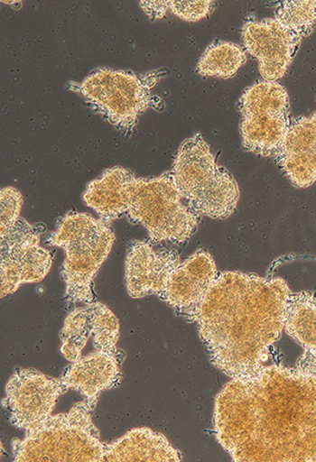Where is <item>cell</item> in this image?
<instances>
[{
    "label": "cell",
    "mask_w": 316,
    "mask_h": 462,
    "mask_svg": "<svg viewBox=\"0 0 316 462\" xmlns=\"http://www.w3.org/2000/svg\"><path fill=\"white\" fill-rule=\"evenodd\" d=\"M181 263V256L176 251L156 250L150 243L135 240L126 252L125 263L129 296L139 300L157 295L161 299L171 274Z\"/></svg>",
    "instance_id": "13"
},
{
    "label": "cell",
    "mask_w": 316,
    "mask_h": 462,
    "mask_svg": "<svg viewBox=\"0 0 316 462\" xmlns=\"http://www.w3.org/2000/svg\"><path fill=\"white\" fill-rule=\"evenodd\" d=\"M67 391L61 378L19 369L5 385L3 404L9 410L12 425L25 431L52 415L57 401Z\"/></svg>",
    "instance_id": "10"
},
{
    "label": "cell",
    "mask_w": 316,
    "mask_h": 462,
    "mask_svg": "<svg viewBox=\"0 0 316 462\" xmlns=\"http://www.w3.org/2000/svg\"><path fill=\"white\" fill-rule=\"evenodd\" d=\"M283 330L302 347L296 369L316 376V294L290 293Z\"/></svg>",
    "instance_id": "17"
},
{
    "label": "cell",
    "mask_w": 316,
    "mask_h": 462,
    "mask_svg": "<svg viewBox=\"0 0 316 462\" xmlns=\"http://www.w3.org/2000/svg\"><path fill=\"white\" fill-rule=\"evenodd\" d=\"M218 274L213 257L205 250H199L171 274L161 300L183 319L194 322L202 300Z\"/></svg>",
    "instance_id": "12"
},
{
    "label": "cell",
    "mask_w": 316,
    "mask_h": 462,
    "mask_svg": "<svg viewBox=\"0 0 316 462\" xmlns=\"http://www.w3.org/2000/svg\"><path fill=\"white\" fill-rule=\"evenodd\" d=\"M243 145L252 153L275 157L290 125L289 95L275 81L251 86L239 99Z\"/></svg>",
    "instance_id": "8"
},
{
    "label": "cell",
    "mask_w": 316,
    "mask_h": 462,
    "mask_svg": "<svg viewBox=\"0 0 316 462\" xmlns=\"http://www.w3.org/2000/svg\"><path fill=\"white\" fill-rule=\"evenodd\" d=\"M181 459L182 455L163 434L139 428L106 445L100 462H180Z\"/></svg>",
    "instance_id": "16"
},
{
    "label": "cell",
    "mask_w": 316,
    "mask_h": 462,
    "mask_svg": "<svg viewBox=\"0 0 316 462\" xmlns=\"http://www.w3.org/2000/svg\"><path fill=\"white\" fill-rule=\"evenodd\" d=\"M274 18L283 27L302 38L316 27V0H287L277 6Z\"/></svg>",
    "instance_id": "22"
},
{
    "label": "cell",
    "mask_w": 316,
    "mask_h": 462,
    "mask_svg": "<svg viewBox=\"0 0 316 462\" xmlns=\"http://www.w3.org/2000/svg\"><path fill=\"white\" fill-rule=\"evenodd\" d=\"M278 166L296 188L316 181V113L290 123L275 156Z\"/></svg>",
    "instance_id": "14"
},
{
    "label": "cell",
    "mask_w": 316,
    "mask_h": 462,
    "mask_svg": "<svg viewBox=\"0 0 316 462\" xmlns=\"http://www.w3.org/2000/svg\"><path fill=\"white\" fill-rule=\"evenodd\" d=\"M116 243V234L107 221L87 213L70 212L60 220L49 244L66 252L62 278L66 299L71 302H94V278Z\"/></svg>",
    "instance_id": "6"
},
{
    "label": "cell",
    "mask_w": 316,
    "mask_h": 462,
    "mask_svg": "<svg viewBox=\"0 0 316 462\" xmlns=\"http://www.w3.org/2000/svg\"><path fill=\"white\" fill-rule=\"evenodd\" d=\"M218 441L237 462H316V376L281 365L234 378L214 403Z\"/></svg>",
    "instance_id": "1"
},
{
    "label": "cell",
    "mask_w": 316,
    "mask_h": 462,
    "mask_svg": "<svg viewBox=\"0 0 316 462\" xmlns=\"http://www.w3.org/2000/svg\"><path fill=\"white\" fill-rule=\"evenodd\" d=\"M2 299L25 283L40 282L52 267V256L41 245L40 234L27 220L19 218L12 231L0 236Z\"/></svg>",
    "instance_id": "9"
},
{
    "label": "cell",
    "mask_w": 316,
    "mask_h": 462,
    "mask_svg": "<svg viewBox=\"0 0 316 462\" xmlns=\"http://www.w3.org/2000/svg\"><path fill=\"white\" fill-rule=\"evenodd\" d=\"M215 8L212 0H169V10L187 23H198L211 14Z\"/></svg>",
    "instance_id": "24"
},
{
    "label": "cell",
    "mask_w": 316,
    "mask_h": 462,
    "mask_svg": "<svg viewBox=\"0 0 316 462\" xmlns=\"http://www.w3.org/2000/svg\"><path fill=\"white\" fill-rule=\"evenodd\" d=\"M129 170L123 167L107 169L87 186L82 199L98 213L100 219L110 223L125 217V185Z\"/></svg>",
    "instance_id": "18"
},
{
    "label": "cell",
    "mask_w": 316,
    "mask_h": 462,
    "mask_svg": "<svg viewBox=\"0 0 316 462\" xmlns=\"http://www.w3.org/2000/svg\"><path fill=\"white\" fill-rule=\"evenodd\" d=\"M91 318V332L97 351L117 356L119 320L103 302H92L88 306Z\"/></svg>",
    "instance_id": "21"
},
{
    "label": "cell",
    "mask_w": 316,
    "mask_h": 462,
    "mask_svg": "<svg viewBox=\"0 0 316 462\" xmlns=\"http://www.w3.org/2000/svg\"><path fill=\"white\" fill-rule=\"evenodd\" d=\"M93 410L80 402L25 430L23 439L12 440L14 461L100 462L106 445L92 421Z\"/></svg>",
    "instance_id": "3"
},
{
    "label": "cell",
    "mask_w": 316,
    "mask_h": 462,
    "mask_svg": "<svg viewBox=\"0 0 316 462\" xmlns=\"http://www.w3.org/2000/svg\"><path fill=\"white\" fill-rule=\"evenodd\" d=\"M125 208V217L143 226L154 243L181 245L192 237L200 225V215L182 199L171 172L144 179L129 170Z\"/></svg>",
    "instance_id": "5"
},
{
    "label": "cell",
    "mask_w": 316,
    "mask_h": 462,
    "mask_svg": "<svg viewBox=\"0 0 316 462\" xmlns=\"http://www.w3.org/2000/svg\"><path fill=\"white\" fill-rule=\"evenodd\" d=\"M139 6L144 10L151 21H156L166 15L169 10V0H162V2H141Z\"/></svg>",
    "instance_id": "25"
},
{
    "label": "cell",
    "mask_w": 316,
    "mask_h": 462,
    "mask_svg": "<svg viewBox=\"0 0 316 462\" xmlns=\"http://www.w3.org/2000/svg\"><path fill=\"white\" fill-rule=\"evenodd\" d=\"M91 335V318L88 307L75 309L67 316L60 331V351L68 362L75 363L81 357V352Z\"/></svg>",
    "instance_id": "20"
},
{
    "label": "cell",
    "mask_w": 316,
    "mask_h": 462,
    "mask_svg": "<svg viewBox=\"0 0 316 462\" xmlns=\"http://www.w3.org/2000/svg\"><path fill=\"white\" fill-rule=\"evenodd\" d=\"M23 199L21 192L13 187H6L0 191V236H5L15 226L21 218Z\"/></svg>",
    "instance_id": "23"
},
{
    "label": "cell",
    "mask_w": 316,
    "mask_h": 462,
    "mask_svg": "<svg viewBox=\"0 0 316 462\" xmlns=\"http://www.w3.org/2000/svg\"><path fill=\"white\" fill-rule=\"evenodd\" d=\"M242 37L246 52L258 60L262 78L275 82L286 75L302 41L275 18L245 23Z\"/></svg>",
    "instance_id": "11"
},
{
    "label": "cell",
    "mask_w": 316,
    "mask_h": 462,
    "mask_svg": "<svg viewBox=\"0 0 316 462\" xmlns=\"http://www.w3.org/2000/svg\"><path fill=\"white\" fill-rule=\"evenodd\" d=\"M246 61L243 48L230 42H215L209 46L196 66L205 78L230 79Z\"/></svg>",
    "instance_id": "19"
},
{
    "label": "cell",
    "mask_w": 316,
    "mask_h": 462,
    "mask_svg": "<svg viewBox=\"0 0 316 462\" xmlns=\"http://www.w3.org/2000/svg\"><path fill=\"white\" fill-rule=\"evenodd\" d=\"M290 293L280 277L219 273L194 321L215 368L232 379L263 369L283 333Z\"/></svg>",
    "instance_id": "2"
},
{
    "label": "cell",
    "mask_w": 316,
    "mask_h": 462,
    "mask_svg": "<svg viewBox=\"0 0 316 462\" xmlns=\"http://www.w3.org/2000/svg\"><path fill=\"white\" fill-rule=\"evenodd\" d=\"M164 74L163 69L135 73L99 68L84 80L71 82L69 88L118 131L132 133L139 117L150 109L152 91Z\"/></svg>",
    "instance_id": "7"
},
{
    "label": "cell",
    "mask_w": 316,
    "mask_h": 462,
    "mask_svg": "<svg viewBox=\"0 0 316 462\" xmlns=\"http://www.w3.org/2000/svg\"><path fill=\"white\" fill-rule=\"evenodd\" d=\"M170 172L182 199L200 217L223 220L236 212L238 183L219 166L200 133L180 145Z\"/></svg>",
    "instance_id": "4"
},
{
    "label": "cell",
    "mask_w": 316,
    "mask_h": 462,
    "mask_svg": "<svg viewBox=\"0 0 316 462\" xmlns=\"http://www.w3.org/2000/svg\"><path fill=\"white\" fill-rule=\"evenodd\" d=\"M120 371L117 356L95 351L81 356L69 366L61 382L68 390H74L85 397V401L95 409L98 397L119 383Z\"/></svg>",
    "instance_id": "15"
}]
</instances>
